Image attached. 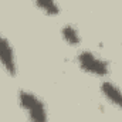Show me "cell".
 I'll use <instances>...</instances> for the list:
<instances>
[{"label": "cell", "instance_id": "obj_1", "mask_svg": "<svg viewBox=\"0 0 122 122\" xmlns=\"http://www.w3.org/2000/svg\"><path fill=\"white\" fill-rule=\"evenodd\" d=\"M19 104L26 112L30 122H47L48 114L44 102L31 91L21 90L19 92Z\"/></svg>", "mask_w": 122, "mask_h": 122}, {"label": "cell", "instance_id": "obj_2", "mask_svg": "<svg viewBox=\"0 0 122 122\" xmlns=\"http://www.w3.org/2000/svg\"><path fill=\"white\" fill-rule=\"evenodd\" d=\"M77 62L84 71H87L88 74H92V75H97V77H104L109 72L108 62L90 50H82L77 56Z\"/></svg>", "mask_w": 122, "mask_h": 122}, {"label": "cell", "instance_id": "obj_3", "mask_svg": "<svg viewBox=\"0 0 122 122\" xmlns=\"http://www.w3.org/2000/svg\"><path fill=\"white\" fill-rule=\"evenodd\" d=\"M0 65L10 74L16 75L17 72V64H16V57L13 47L10 41L0 33Z\"/></svg>", "mask_w": 122, "mask_h": 122}, {"label": "cell", "instance_id": "obj_4", "mask_svg": "<svg viewBox=\"0 0 122 122\" xmlns=\"http://www.w3.org/2000/svg\"><path fill=\"white\" fill-rule=\"evenodd\" d=\"M101 92L112 105L122 109V90L119 87H117L111 81H104L101 84Z\"/></svg>", "mask_w": 122, "mask_h": 122}, {"label": "cell", "instance_id": "obj_5", "mask_svg": "<svg viewBox=\"0 0 122 122\" xmlns=\"http://www.w3.org/2000/svg\"><path fill=\"white\" fill-rule=\"evenodd\" d=\"M61 36H62V38H64L70 46H78V44L81 43L80 33H78V30H77L72 24H65V26L61 29Z\"/></svg>", "mask_w": 122, "mask_h": 122}, {"label": "cell", "instance_id": "obj_6", "mask_svg": "<svg viewBox=\"0 0 122 122\" xmlns=\"http://www.w3.org/2000/svg\"><path fill=\"white\" fill-rule=\"evenodd\" d=\"M33 1L38 9H41L48 16H57L60 13V7H58L57 0H33Z\"/></svg>", "mask_w": 122, "mask_h": 122}]
</instances>
